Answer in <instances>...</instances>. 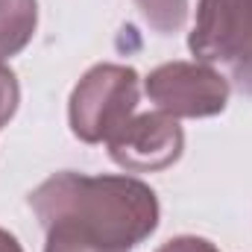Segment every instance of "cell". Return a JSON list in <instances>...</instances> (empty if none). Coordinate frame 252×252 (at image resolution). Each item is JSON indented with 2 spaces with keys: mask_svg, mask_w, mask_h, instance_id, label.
I'll use <instances>...</instances> for the list:
<instances>
[{
  "mask_svg": "<svg viewBox=\"0 0 252 252\" xmlns=\"http://www.w3.org/2000/svg\"><path fill=\"white\" fill-rule=\"evenodd\" d=\"M41 229H64L129 252L158 229V196L135 176H85L62 170L27 196Z\"/></svg>",
  "mask_w": 252,
  "mask_h": 252,
  "instance_id": "obj_1",
  "label": "cell"
},
{
  "mask_svg": "<svg viewBox=\"0 0 252 252\" xmlns=\"http://www.w3.org/2000/svg\"><path fill=\"white\" fill-rule=\"evenodd\" d=\"M0 252H24V247L18 244V238L6 229H0Z\"/></svg>",
  "mask_w": 252,
  "mask_h": 252,
  "instance_id": "obj_11",
  "label": "cell"
},
{
  "mask_svg": "<svg viewBox=\"0 0 252 252\" xmlns=\"http://www.w3.org/2000/svg\"><path fill=\"white\" fill-rule=\"evenodd\" d=\"M188 50L252 97V0H199Z\"/></svg>",
  "mask_w": 252,
  "mask_h": 252,
  "instance_id": "obj_2",
  "label": "cell"
},
{
  "mask_svg": "<svg viewBox=\"0 0 252 252\" xmlns=\"http://www.w3.org/2000/svg\"><path fill=\"white\" fill-rule=\"evenodd\" d=\"M18 103H21V85H18V76L12 67L0 62V129L9 124L18 112Z\"/></svg>",
  "mask_w": 252,
  "mask_h": 252,
  "instance_id": "obj_9",
  "label": "cell"
},
{
  "mask_svg": "<svg viewBox=\"0 0 252 252\" xmlns=\"http://www.w3.org/2000/svg\"><path fill=\"white\" fill-rule=\"evenodd\" d=\"M150 103L170 118H214L229 106V82L202 62H164L144 79Z\"/></svg>",
  "mask_w": 252,
  "mask_h": 252,
  "instance_id": "obj_4",
  "label": "cell"
},
{
  "mask_svg": "<svg viewBox=\"0 0 252 252\" xmlns=\"http://www.w3.org/2000/svg\"><path fill=\"white\" fill-rule=\"evenodd\" d=\"M38 0H0V62L18 56L35 35Z\"/></svg>",
  "mask_w": 252,
  "mask_h": 252,
  "instance_id": "obj_6",
  "label": "cell"
},
{
  "mask_svg": "<svg viewBox=\"0 0 252 252\" xmlns=\"http://www.w3.org/2000/svg\"><path fill=\"white\" fill-rule=\"evenodd\" d=\"M135 6L158 35L179 32L188 21V0H135Z\"/></svg>",
  "mask_w": 252,
  "mask_h": 252,
  "instance_id": "obj_7",
  "label": "cell"
},
{
  "mask_svg": "<svg viewBox=\"0 0 252 252\" xmlns=\"http://www.w3.org/2000/svg\"><path fill=\"white\" fill-rule=\"evenodd\" d=\"M44 235H47L44 252H124V250L103 247V244H94V241L79 238V235L64 232V229H50V232H44Z\"/></svg>",
  "mask_w": 252,
  "mask_h": 252,
  "instance_id": "obj_8",
  "label": "cell"
},
{
  "mask_svg": "<svg viewBox=\"0 0 252 252\" xmlns=\"http://www.w3.org/2000/svg\"><path fill=\"white\" fill-rule=\"evenodd\" d=\"M156 252H220L208 238H196V235H179L170 238L167 244H161Z\"/></svg>",
  "mask_w": 252,
  "mask_h": 252,
  "instance_id": "obj_10",
  "label": "cell"
},
{
  "mask_svg": "<svg viewBox=\"0 0 252 252\" xmlns=\"http://www.w3.org/2000/svg\"><path fill=\"white\" fill-rule=\"evenodd\" d=\"M109 156L129 173H158L173 167L185 150V132L176 118L164 112L135 115L109 141Z\"/></svg>",
  "mask_w": 252,
  "mask_h": 252,
  "instance_id": "obj_5",
  "label": "cell"
},
{
  "mask_svg": "<svg viewBox=\"0 0 252 252\" xmlns=\"http://www.w3.org/2000/svg\"><path fill=\"white\" fill-rule=\"evenodd\" d=\"M141 76L135 67L100 62L88 67L67 100V124L82 144H103L135 118Z\"/></svg>",
  "mask_w": 252,
  "mask_h": 252,
  "instance_id": "obj_3",
  "label": "cell"
}]
</instances>
